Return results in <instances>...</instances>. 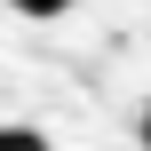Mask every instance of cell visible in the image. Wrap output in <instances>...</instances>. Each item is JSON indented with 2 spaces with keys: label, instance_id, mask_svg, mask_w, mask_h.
Instances as JSON below:
<instances>
[{
  "label": "cell",
  "instance_id": "cell-1",
  "mask_svg": "<svg viewBox=\"0 0 151 151\" xmlns=\"http://www.w3.org/2000/svg\"><path fill=\"white\" fill-rule=\"evenodd\" d=\"M16 16H32V24H48V16H72V0H8Z\"/></svg>",
  "mask_w": 151,
  "mask_h": 151
},
{
  "label": "cell",
  "instance_id": "cell-2",
  "mask_svg": "<svg viewBox=\"0 0 151 151\" xmlns=\"http://www.w3.org/2000/svg\"><path fill=\"white\" fill-rule=\"evenodd\" d=\"M0 151H48L40 127H0Z\"/></svg>",
  "mask_w": 151,
  "mask_h": 151
},
{
  "label": "cell",
  "instance_id": "cell-3",
  "mask_svg": "<svg viewBox=\"0 0 151 151\" xmlns=\"http://www.w3.org/2000/svg\"><path fill=\"white\" fill-rule=\"evenodd\" d=\"M143 151H151V104H143Z\"/></svg>",
  "mask_w": 151,
  "mask_h": 151
}]
</instances>
